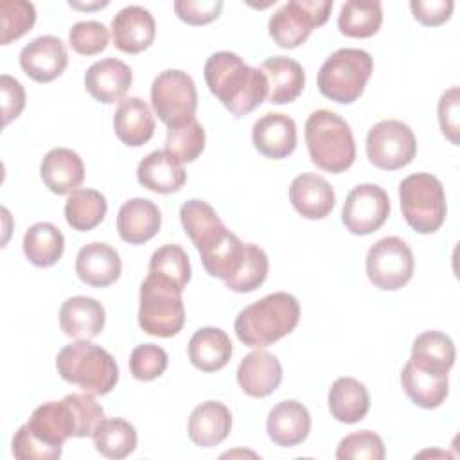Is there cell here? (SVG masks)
<instances>
[{
    "mask_svg": "<svg viewBox=\"0 0 460 460\" xmlns=\"http://www.w3.org/2000/svg\"><path fill=\"white\" fill-rule=\"evenodd\" d=\"M180 221L199 257L208 253L230 230L217 212L203 199H189L180 207Z\"/></svg>",
    "mask_w": 460,
    "mask_h": 460,
    "instance_id": "16",
    "label": "cell"
},
{
    "mask_svg": "<svg viewBox=\"0 0 460 460\" xmlns=\"http://www.w3.org/2000/svg\"><path fill=\"white\" fill-rule=\"evenodd\" d=\"M92 438L95 449L113 460L129 456L137 447V429L124 419H104Z\"/></svg>",
    "mask_w": 460,
    "mask_h": 460,
    "instance_id": "37",
    "label": "cell"
},
{
    "mask_svg": "<svg viewBox=\"0 0 460 460\" xmlns=\"http://www.w3.org/2000/svg\"><path fill=\"white\" fill-rule=\"evenodd\" d=\"M167 352L155 343L137 345L129 354V370L138 381H153L167 368Z\"/></svg>",
    "mask_w": 460,
    "mask_h": 460,
    "instance_id": "43",
    "label": "cell"
},
{
    "mask_svg": "<svg viewBox=\"0 0 460 460\" xmlns=\"http://www.w3.org/2000/svg\"><path fill=\"white\" fill-rule=\"evenodd\" d=\"M185 323V307L181 291L147 273L140 284L138 325L144 332L158 338H171L181 331Z\"/></svg>",
    "mask_w": 460,
    "mask_h": 460,
    "instance_id": "7",
    "label": "cell"
},
{
    "mask_svg": "<svg viewBox=\"0 0 460 460\" xmlns=\"http://www.w3.org/2000/svg\"><path fill=\"white\" fill-rule=\"evenodd\" d=\"M68 65L65 43L52 34L38 36L20 52L22 70L36 83H50L59 77Z\"/></svg>",
    "mask_w": 460,
    "mask_h": 460,
    "instance_id": "13",
    "label": "cell"
},
{
    "mask_svg": "<svg viewBox=\"0 0 460 460\" xmlns=\"http://www.w3.org/2000/svg\"><path fill=\"white\" fill-rule=\"evenodd\" d=\"M311 162L327 172H343L356 160V142L345 119L331 110H316L305 120Z\"/></svg>",
    "mask_w": 460,
    "mask_h": 460,
    "instance_id": "3",
    "label": "cell"
},
{
    "mask_svg": "<svg viewBox=\"0 0 460 460\" xmlns=\"http://www.w3.org/2000/svg\"><path fill=\"white\" fill-rule=\"evenodd\" d=\"M223 9L221 0H176L174 13L189 25H205L214 22Z\"/></svg>",
    "mask_w": 460,
    "mask_h": 460,
    "instance_id": "47",
    "label": "cell"
},
{
    "mask_svg": "<svg viewBox=\"0 0 460 460\" xmlns=\"http://www.w3.org/2000/svg\"><path fill=\"white\" fill-rule=\"evenodd\" d=\"M331 9V0H291L271 14L270 36L279 47L295 49L309 38L314 27L327 22Z\"/></svg>",
    "mask_w": 460,
    "mask_h": 460,
    "instance_id": "8",
    "label": "cell"
},
{
    "mask_svg": "<svg viewBox=\"0 0 460 460\" xmlns=\"http://www.w3.org/2000/svg\"><path fill=\"white\" fill-rule=\"evenodd\" d=\"M390 214V199L376 183L356 185L345 198L341 221L354 235H367L379 230Z\"/></svg>",
    "mask_w": 460,
    "mask_h": 460,
    "instance_id": "12",
    "label": "cell"
},
{
    "mask_svg": "<svg viewBox=\"0 0 460 460\" xmlns=\"http://www.w3.org/2000/svg\"><path fill=\"white\" fill-rule=\"evenodd\" d=\"M383 23V7L377 0H349L338 14V29L349 38H370Z\"/></svg>",
    "mask_w": 460,
    "mask_h": 460,
    "instance_id": "35",
    "label": "cell"
},
{
    "mask_svg": "<svg viewBox=\"0 0 460 460\" xmlns=\"http://www.w3.org/2000/svg\"><path fill=\"white\" fill-rule=\"evenodd\" d=\"M205 149V129L194 119L167 128L165 135V151L176 158L180 164L194 162Z\"/></svg>",
    "mask_w": 460,
    "mask_h": 460,
    "instance_id": "39",
    "label": "cell"
},
{
    "mask_svg": "<svg viewBox=\"0 0 460 460\" xmlns=\"http://www.w3.org/2000/svg\"><path fill=\"white\" fill-rule=\"evenodd\" d=\"M401 385L410 401L420 408L431 410L440 406L449 392L447 374H437L413 365L410 359L402 367Z\"/></svg>",
    "mask_w": 460,
    "mask_h": 460,
    "instance_id": "30",
    "label": "cell"
},
{
    "mask_svg": "<svg viewBox=\"0 0 460 460\" xmlns=\"http://www.w3.org/2000/svg\"><path fill=\"white\" fill-rule=\"evenodd\" d=\"M255 149L268 158H286L296 147V124L286 113H264L252 128Z\"/></svg>",
    "mask_w": 460,
    "mask_h": 460,
    "instance_id": "17",
    "label": "cell"
},
{
    "mask_svg": "<svg viewBox=\"0 0 460 460\" xmlns=\"http://www.w3.org/2000/svg\"><path fill=\"white\" fill-rule=\"evenodd\" d=\"M232 429V413L219 401H205L198 404L187 424L189 438L199 447H214L221 444Z\"/></svg>",
    "mask_w": 460,
    "mask_h": 460,
    "instance_id": "25",
    "label": "cell"
},
{
    "mask_svg": "<svg viewBox=\"0 0 460 460\" xmlns=\"http://www.w3.org/2000/svg\"><path fill=\"white\" fill-rule=\"evenodd\" d=\"M36 22V9L27 0H4L0 4V43L7 45L27 34Z\"/></svg>",
    "mask_w": 460,
    "mask_h": 460,
    "instance_id": "41",
    "label": "cell"
},
{
    "mask_svg": "<svg viewBox=\"0 0 460 460\" xmlns=\"http://www.w3.org/2000/svg\"><path fill=\"white\" fill-rule=\"evenodd\" d=\"M149 273L183 291L190 280L187 252L178 244H164L151 255Z\"/></svg>",
    "mask_w": 460,
    "mask_h": 460,
    "instance_id": "38",
    "label": "cell"
},
{
    "mask_svg": "<svg viewBox=\"0 0 460 460\" xmlns=\"http://www.w3.org/2000/svg\"><path fill=\"white\" fill-rule=\"evenodd\" d=\"M70 7H75V9H97V7H106L108 2H93V4H79V2H68Z\"/></svg>",
    "mask_w": 460,
    "mask_h": 460,
    "instance_id": "51",
    "label": "cell"
},
{
    "mask_svg": "<svg viewBox=\"0 0 460 460\" xmlns=\"http://www.w3.org/2000/svg\"><path fill=\"white\" fill-rule=\"evenodd\" d=\"M367 156L385 171L408 165L417 153V140L408 124L395 119L379 120L367 133Z\"/></svg>",
    "mask_w": 460,
    "mask_h": 460,
    "instance_id": "11",
    "label": "cell"
},
{
    "mask_svg": "<svg viewBox=\"0 0 460 460\" xmlns=\"http://www.w3.org/2000/svg\"><path fill=\"white\" fill-rule=\"evenodd\" d=\"M43 183L54 194H68L84 180V164L81 156L68 147L50 149L40 165Z\"/></svg>",
    "mask_w": 460,
    "mask_h": 460,
    "instance_id": "26",
    "label": "cell"
},
{
    "mask_svg": "<svg viewBox=\"0 0 460 460\" xmlns=\"http://www.w3.org/2000/svg\"><path fill=\"white\" fill-rule=\"evenodd\" d=\"M453 340L440 331H426L413 340L410 361L424 370L447 374L455 365Z\"/></svg>",
    "mask_w": 460,
    "mask_h": 460,
    "instance_id": "33",
    "label": "cell"
},
{
    "mask_svg": "<svg viewBox=\"0 0 460 460\" xmlns=\"http://www.w3.org/2000/svg\"><path fill=\"white\" fill-rule=\"evenodd\" d=\"M13 455L18 460H56L61 456V453L34 438L25 424L20 426L13 437Z\"/></svg>",
    "mask_w": 460,
    "mask_h": 460,
    "instance_id": "48",
    "label": "cell"
},
{
    "mask_svg": "<svg viewBox=\"0 0 460 460\" xmlns=\"http://www.w3.org/2000/svg\"><path fill=\"white\" fill-rule=\"evenodd\" d=\"M58 374L92 395L110 394L119 381V367L113 356L88 340L65 345L56 356Z\"/></svg>",
    "mask_w": 460,
    "mask_h": 460,
    "instance_id": "4",
    "label": "cell"
},
{
    "mask_svg": "<svg viewBox=\"0 0 460 460\" xmlns=\"http://www.w3.org/2000/svg\"><path fill=\"white\" fill-rule=\"evenodd\" d=\"M108 201L95 189H75L65 203V219L77 232L95 228L106 216Z\"/></svg>",
    "mask_w": 460,
    "mask_h": 460,
    "instance_id": "36",
    "label": "cell"
},
{
    "mask_svg": "<svg viewBox=\"0 0 460 460\" xmlns=\"http://www.w3.org/2000/svg\"><path fill=\"white\" fill-rule=\"evenodd\" d=\"M155 18L142 5H126L111 20L113 43L126 54L146 50L155 41Z\"/></svg>",
    "mask_w": 460,
    "mask_h": 460,
    "instance_id": "15",
    "label": "cell"
},
{
    "mask_svg": "<svg viewBox=\"0 0 460 460\" xmlns=\"http://www.w3.org/2000/svg\"><path fill=\"white\" fill-rule=\"evenodd\" d=\"M131 81V68L117 58H104L101 61H95L88 66L84 74V86L88 93L95 101L104 104L120 101L129 90Z\"/></svg>",
    "mask_w": 460,
    "mask_h": 460,
    "instance_id": "20",
    "label": "cell"
},
{
    "mask_svg": "<svg viewBox=\"0 0 460 460\" xmlns=\"http://www.w3.org/2000/svg\"><path fill=\"white\" fill-rule=\"evenodd\" d=\"M162 225L160 208L147 198H133L122 203L117 214V230L122 241L142 244L153 239Z\"/></svg>",
    "mask_w": 460,
    "mask_h": 460,
    "instance_id": "23",
    "label": "cell"
},
{
    "mask_svg": "<svg viewBox=\"0 0 460 460\" xmlns=\"http://www.w3.org/2000/svg\"><path fill=\"white\" fill-rule=\"evenodd\" d=\"M331 415L345 424H354L365 419L370 408V395L367 386L354 377H338L329 390Z\"/></svg>",
    "mask_w": 460,
    "mask_h": 460,
    "instance_id": "32",
    "label": "cell"
},
{
    "mask_svg": "<svg viewBox=\"0 0 460 460\" xmlns=\"http://www.w3.org/2000/svg\"><path fill=\"white\" fill-rule=\"evenodd\" d=\"M65 250L61 230L47 221L34 223L23 235V253L34 266L49 268L56 264Z\"/></svg>",
    "mask_w": 460,
    "mask_h": 460,
    "instance_id": "34",
    "label": "cell"
},
{
    "mask_svg": "<svg viewBox=\"0 0 460 460\" xmlns=\"http://www.w3.org/2000/svg\"><path fill=\"white\" fill-rule=\"evenodd\" d=\"M338 460H383L385 458V444L383 438L370 431L361 429L343 437L336 449Z\"/></svg>",
    "mask_w": 460,
    "mask_h": 460,
    "instance_id": "42",
    "label": "cell"
},
{
    "mask_svg": "<svg viewBox=\"0 0 460 460\" xmlns=\"http://www.w3.org/2000/svg\"><path fill=\"white\" fill-rule=\"evenodd\" d=\"M208 90L235 117L248 115L268 97V79L228 50L214 52L203 68Z\"/></svg>",
    "mask_w": 460,
    "mask_h": 460,
    "instance_id": "1",
    "label": "cell"
},
{
    "mask_svg": "<svg viewBox=\"0 0 460 460\" xmlns=\"http://www.w3.org/2000/svg\"><path fill=\"white\" fill-rule=\"evenodd\" d=\"M282 381V365L268 350H252L237 367V383L250 397L273 394Z\"/></svg>",
    "mask_w": 460,
    "mask_h": 460,
    "instance_id": "19",
    "label": "cell"
},
{
    "mask_svg": "<svg viewBox=\"0 0 460 460\" xmlns=\"http://www.w3.org/2000/svg\"><path fill=\"white\" fill-rule=\"evenodd\" d=\"M75 419V437H93L99 424L104 420L102 406L93 399L92 394H70L63 397Z\"/></svg>",
    "mask_w": 460,
    "mask_h": 460,
    "instance_id": "44",
    "label": "cell"
},
{
    "mask_svg": "<svg viewBox=\"0 0 460 460\" xmlns=\"http://www.w3.org/2000/svg\"><path fill=\"white\" fill-rule=\"evenodd\" d=\"M298 300L286 291H277L241 309L234 329L244 345L261 349L289 334L298 325Z\"/></svg>",
    "mask_w": 460,
    "mask_h": 460,
    "instance_id": "2",
    "label": "cell"
},
{
    "mask_svg": "<svg viewBox=\"0 0 460 460\" xmlns=\"http://www.w3.org/2000/svg\"><path fill=\"white\" fill-rule=\"evenodd\" d=\"M0 92H2L4 126H7L25 108V90L18 79H14L7 74H2L0 75Z\"/></svg>",
    "mask_w": 460,
    "mask_h": 460,
    "instance_id": "50",
    "label": "cell"
},
{
    "mask_svg": "<svg viewBox=\"0 0 460 460\" xmlns=\"http://www.w3.org/2000/svg\"><path fill=\"white\" fill-rule=\"evenodd\" d=\"M374 70L372 56L363 49H338L318 70V90L323 97L350 104L365 90Z\"/></svg>",
    "mask_w": 460,
    "mask_h": 460,
    "instance_id": "5",
    "label": "cell"
},
{
    "mask_svg": "<svg viewBox=\"0 0 460 460\" xmlns=\"http://www.w3.org/2000/svg\"><path fill=\"white\" fill-rule=\"evenodd\" d=\"M453 0H411L410 9L413 18L428 27L442 25L453 13Z\"/></svg>",
    "mask_w": 460,
    "mask_h": 460,
    "instance_id": "49",
    "label": "cell"
},
{
    "mask_svg": "<svg viewBox=\"0 0 460 460\" xmlns=\"http://www.w3.org/2000/svg\"><path fill=\"white\" fill-rule=\"evenodd\" d=\"M108 40H110V32L106 25L97 20L77 22L72 25L68 32V41L72 49L83 56H95L102 52L108 45Z\"/></svg>",
    "mask_w": 460,
    "mask_h": 460,
    "instance_id": "45",
    "label": "cell"
},
{
    "mask_svg": "<svg viewBox=\"0 0 460 460\" xmlns=\"http://www.w3.org/2000/svg\"><path fill=\"white\" fill-rule=\"evenodd\" d=\"M106 322V313L101 302L92 296L66 298L59 309V327L74 340L95 338Z\"/></svg>",
    "mask_w": 460,
    "mask_h": 460,
    "instance_id": "24",
    "label": "cell"
},
{
    "mask_svg": "<svg viewBox=\"0 0 460 460\" xmlns=\"http://www.w3.org/2000/svg\"><path fill=\"white\" fill-rule=\"evenodd\" d=\"M25 426L34 438L58 453L63 451L66 438L75 437V419L65 399L40 404Z\"/></svg>",
    "mask_w": 460,
    "mask_h": 460,
    "instance_id": "14",
    "label": "cell"
},
{
    "mask_svg": "<svg viewBox=\"0 0 460 460\" xmlns=\"http://www.w3.org/2000/svg\"><path fill=\"white\" fill-rule=\"evenodd\" d=\"M368 280L385 291H395L410 282L415 268L411 248L395 235L383 237L367 253Z\"/></svg>",
    "mask_w": 460,
    "mask_h": 460,
    "instance_id": "10",
    "label": "cell"
},
{
    "mask_svg": "<svg viewBox=\"0 0 460 460\" xmlns=\"http://www.w3.org/2000/svg\"><path fill=\"white\" fill-rule=\"evenodd\" d=\"M151 104L167 128L194 119L198 92L192 77L176 68L160 72L151 84Z\"/></svg>",
    "mask_w": 460,
    "mask_h": 460,
    "instance_id": "9",
    "label": "cell"
},
{
    "mask_svg": "<svg viewBox=\"0 0 460 460\" xmlns=\"http://www.w3.org/2000/svg\"><path fill=\"white\" fill-rule=\"evenodd\" d=\"M122 271V262L115 248L106 243H88L75 257L77 277L92 288H106L113 284Z\"/></svg>",
    "mask_w": 460,
    "mask_h": 460,
    "instance_id": "22",
    "label": "cell"
},
{
    "mask_svg": "<svg viewBox=\"0 0 460 460\" xmlns=\"http://www.w3.org/2000/svg\"><path fill=\"white\" fill-rule=\"evenodd\" d=\"M189 359L201 372L221 370L232 356V341L219 327H201L189 340Z\"/></svg>",
    "mask_w": 460,
    "mask_h": 460,
    "instance_id": "31",
    "label": "cell"
},
{
    "mask_svg": "<svg viewBox=\"0 0 460 460\" xmlns=\"http://www.w3.org/2000/svg\"><path fill=\"white\" fill-rule=\"evenodd\" d=\"M270 262L266 252L253 244V243H244V257L239 266V270L225 280L226 288L235 291V293H250L255 291L268 277Z\"/></svg>",
    "mask_w": 460,
    "mask_h": 460,
    "instance_id": "40",
    "label": "cell"
},
{
    "mask_svg": "<svg viewBox=\"0 0 460 460\" xmlns=\"http://www.w3.org/2000/svg\"><path fill=\"white\" fill-rule=\"evenodd\" d=\"M440 129L451 144L460 142V92L456 86L446 90L438 99Z\"/></svg>",
    "mask_w": 460,
    "mask_h": 460,
    "instance_id": "46",
    "label": "cell"
},
{
    "mask_svg": "<svg viewBox=\"0 0 460 460\" xmlns=\"http://www.w3.org/2000/svg\"><path fill=\"white\" fill-rule=\"evenodd\" d=\"M113 129L120 142L140 147L155 133V117L147 102L140 97H126L119 102L113 115Z\"/></svg>",
    "mask_w": 460,
    "mask_h": 460,
    "instance_id": "29",
    "label": "cell"
},
{
    "mask_svg": "<svg viewBox=\"0 0 460 460\" xmlns=\"http://www.w3.org/2000/svg\"><path fill=\"white\" fill-rule=\"evenodd\" d=\"M262 74L268 79V101L273 104L293 102L304 90L305 74L298 61L286 56H273L262 61Z\"/></svg>",
    "mask_w": 460,
    "mask_h": 460,
    "instance_id": "28",
    "label": "cell"
},
{
    "mask_svg": "<svg viewBox=\"0 0 460 460\" xmlns=\"http://www.w3.org/2000/svg\"><path fill=\"white\" fill-rule=\"evenodd\" d=\"M401 212L419 234L437 232L446 219V194L442 181L429 172H415L399 183Z\"/></svg>",
    "mask_w": 460,
    "mask_h": 460,
    "instance_id": "6",
    "label": "cell"
},
{
    "mask_svg": "<svg viewBox=\"0 0 460 460\" xmlns=\"http://www.w3.org/2000/svg\"><path fill=\"white\" fill-rule=\"evenodd\" d=\"M311 429V415L307 408L295 401L286 399L275 404L266 420V431L273 444L280 447H293L304 442Z\"/></svg>",
    "mask_w": 460,
    "mask_h": 460,
    "instance_id": "21",
    "label": "cell"
},
{
    "mask_svg": "<svg viewBox=\"0 0 460 460\" xmlns=\"http://www.w3.org/2000/svg\"><path fill=\"white\" fill-rule=\"evenodd\" d=\"M289 201L305 219H323L334 208L336 196L323 176L302 172L289 185Z\"/></svg>",
    "mask_w": 460,
    "mask_h": 460,
    "instance_id": "18",
    "label": "cell"
},
{
    "mask_svg": "<svg viewBox=\"0 0 460 460\" xmlns=\"http://www.w3.org/2000/svg\"><path fill=\"white\" fill-rule=\"evenodd\" d=\"M138 183L158 194H171L185 185L187 172L183 165L165 149L144 156L137 167Z\"/></svg>",
    "mask_w": 460,
    "mask_h": 460,
    "instance_id": "27",
    "label": "cell"
}]
</instances>
